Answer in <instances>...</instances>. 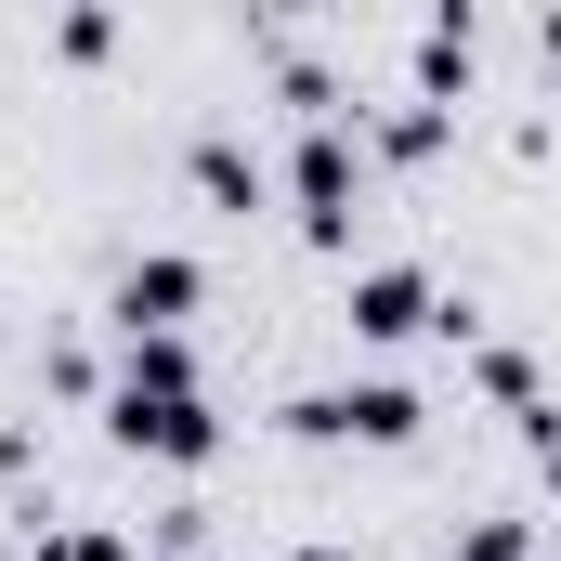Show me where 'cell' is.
Here are the masks:
<instances>
[{"instance_id": "obj_1", "label": "cell", "mask_w": 561, "mask_h": 561, "mask_svg": "<svg viewBox=\"0 0 561 561\" xmlns=\"http://www.w3.org/2000/svg\"><path fill=\"white\" fill-rule=\"evenodd\" d=\"M287 431H313V444H419V392L405 379H353V392H300Z\"/></svg>"}, {"instance_id": "obj_2", "label": "cell", "mask_w": 561, "mask_h": 561, "mask_svg": "<svg viewBox=\"0 0 561 561\" xmlns=\"http://www.w3.org/2000/svg\"><path fill=\"white\" fill-rule=\"evenodd\" d=\"M287 196H300V222H313V236H353V131H340V118H313V131H300Z\"/></svg>"}, {"instance_id": "obj_3", "label": "cell", "mask_w": 561, "mask_h": 561, "mask_svg": "<svg viewBox=\"0 0 561 561\" xmlns=\"http://www.w3.org/2000/svg\"><path fill=\"white\" fill-rule=\"evenodd\" d=\"M183 313H196V262L183 249H144L131 275H118V327L131 340H183Z\"/></svg>"}, {"instance_id": "obj_4", "label": "cell", "mask_w": 561, "mask_h": 561, "mask_svg": "<svg viewBox=\"0 0 561 561\" xmlns=\"http://www.w3.org/2000/svg\"><path fill=\"white\" fill-rule=\"evenodd\" d=\"M118 444H144V457H170V470H196L209 444H222V419L183 392V405H144V392H118Z\"/></svg>"}, {"instance_id": "obj_5", "label": "cell", "mask_w": 561, "mask_h": 561, "mask_svg": "<svg viewBox=\"0 0 561 561\" xmlns=\"http://www.w3.org/2000/svg\"><path fill=\"white\" fill-rule=\"evenodd\" d=\"M353 327H366V340H419L431 327V275L419 262H366V275H353Z\"/></svg>"}, {"instance_id": "obj_6", "label": "cell", "mask_w": 561, "mask_h": 561, "mask_svg": "<svg viewBox=\"0 0 561 561\" xmlns=\"http://www.w3.org/2000/svg\"><path fill=\"white\" fill-rule=\"evenodd\" d=\"M118 392H144V405H183V392H196V353H183V340H131V379H118Z\"/></svg>"}, {"instance_id": "obj_7", "label": "cell", "mask_w": 561, "mask_h": 561, "mask_svg": "<svg viewBox=\"0 0 561 561\" xmlns=\"http://www.w3.org/2000/svg\"><path fill=\"white\" fill-rule=\"evenodd\" d=\"M196 183H209V196H222V209H262V157H249V144H196Z\"/></svg>"}, {"instance_id": "obj_8", "label": "cell", "mask_w": 561, "mask_h": 561, "mask_svg": "<svg viewBox=\"0 0 561 561\" xmlns=\"http://www.w3.org/2000/svg\"><path fill=\"white\" fill-rule=\"evenodd\" d=\"M26 561H131V549H118V536H92V523H66V536H39Z\"/></svg>"}, {"instance_id": "obj_9", "label": "cell", "mask_w": 561, "mask_h": 561, "mask_svg": "<svg viewBox=\"0 0 561 561\" xmlns=\"http://www.w3.org/2000/svg\"><path fill=\"white\" fill-rule=\"evenodd\" d=\"M457 561H536V549H523V523H470V536H457Z\"/></svg>"}, {"instance_id": "obj_10", "label": "cell", "mask_w": 561, "mask_h": 561, "mask_svg": "<svg viewBox=\"0 0 561 561\" xmlns=\"http://www.w3.org/2000/svg\"><path fill=\"white\" fill-rule=\"evenodd\" d=\"M549 483H561V444H549Z\"/></svg>"}]
</instances>
